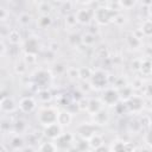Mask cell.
Returning <instances> with one entry per match:
<instances>
[{"label": "cell", "instance_id": "6da1fadb", "mask_svg": "<svg viewBox=\"0 0 152 152\" xmlns=\"http://www.w3.org/2000/svg\"><path fill=\"white\" fill-rule=\"evenodd\" d=\"M57 113L52 109V108H44V109H42L40 112H39V115H38V119H39V121L43 124V125H48V119L46 118H49V120H50V122L52 124V122H57Z\"/></svg>", "mask_w": 152, "mask_h": 152}, {"label": "cell", "instance_id": "7a4b0ae2", "mask_svg": "<svg viewBox=\"0 0 152 152\" xmlns=\"http://www.w3.org/2000/svg\"><path fill=\"white\" fill-rule=\"evenodd\" d=\"M44 133L46 137L52 138V139H57L61 135V125L58 122H52L50 125H46Z\"/></svg>", "mask_w": 152, "mask_h": 152}, {"label": "cell", "instance_id": "3957f363", "mask_svg": "<svg viewBox=\"0 0 152 152\" xmlns=\"http://www.w3.org/2000/svg\"><path fill=\"white\" fill-rule=\"evenodd\" d=\"M19 107H20V109L23 112L30 113L36 108V102L31 97H24V99H21V101L19 103Z\"/></svg>", "mask_w": 152, "mask_h": 152}, {"label": "cell", "instance_id": "277c9868", "mask_svg": "<svg viewBox=\"0 0 152 152\" xmlns=\"http://www.w3.org/2000/svg\"><path fill=\"white\" fill-rule=\"evenodd\" d=\"M118 97H119V95H118L116 91H114V90H107L106 94H104V96H103V101L106 103H109V99H112V102L115 103L116 100H118Z\"/></svg>", "mask_w": 152, "mask_h": 152}, {"label": "cell", "instance_id": "5b68a950", "mask_svg": "<svg viewBox=\"0 0 152 152\" xmlns=\"http://www.w3.org/2000/svg\"><path fill=\"white\" fill-rule=\"evenodd\" d=\"M57 148V146L56 145H53L52 142H44V145H42L40 147H39V150H42V151H55Z\"/></svg>", "mask_w": 152, "mask_h": 152}, {"label": "cell", "instance_id": "8992f818", "mask_svg": "<svg viewBox=\"0 0 152 152\" xmlns=\"http://www.w3.org/2000/svg\"><path fill=\"white\" fill-rule=\"evenodd\" d=\"M146 140H147V144L152 145V129L147 133V137H146Z\"/></svg>", "mask_w": 152, "mask_h": 152}, {"label": "cell", "instance_id": "52a82bcc", "mask_svg": "<svg viewBox=\"0 0 152 152\" xmlns=\"http://www.w3.org/2000/svg\"><path fill=\"white\" fill-rule=\"evenodd\" d=\"M78 2H81V4H84V2H88V1H90V0H77Z\"/></svg>", "mask_w": 152, "mask_h": 152}]
</instances>
